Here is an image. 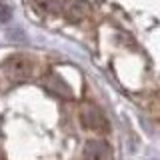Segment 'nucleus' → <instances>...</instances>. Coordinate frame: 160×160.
I'll return each mask as SVG.
<instances>
[{
    "label": "nucleus",
    "instance_id": "1",
    "mask_svg": "<svg viewBox=\"0 0 160 160\" xmlns=\"http://www.w3.org/2000/svg\"><path fill=\"white\" fill-rule=\"evenodd\" d=\"M34 60L28 56V54H12V56H8L4 60L2 64V70L4 74L14 80V82H24V80L32 78L34 74Z\"/></svg>",
    "mask_w": 160,
    "mask_h": 160
},
{
    "label": "nucleus",
    "instance_id": "2",
    "mask_svg": "<svg viewBox=\"0 0 160 160\" xmlns=\"http://www.w3.org/2000/svg\"><path fill=\"white\" fill-rule=\"evenodd\" d=\"M80 122L86 130H92V132H106L108 130L106 116L94 104H82L80 106Z\"/></svg>",
    "mask_w": 160,
    "mask_h": 160
},
{
    "label": "nucleus",
    "instance_id": "3",
    "mask_svg": "<svg viewBox=\"0 0 160 160\" xmlns=\"http://www.w3.org/2000/svg\"><path fill=\"white\" fill-rule=\"evenodd\" d=\"M82 156L84 160H114V152L102 140H90L84 146Z\"/></svg>",
    "mask_w": 160,
    "mask_h": 160
},
{
    "label": "nucleus",
    "instance_id": "4",
    "mask_svg": "<svg viewBox=\"0 0 160 160\" xmlns=\"http://www.w3.org/2000/svg\"><path fill=\"white\" fill-rule=\"evenodd\" d=\"M44 86H46L52 94H56V96H62V98H70V96H72V90L64 84V80L60 78L58 74H50V76L46 78V82H44Z\"/></svg>",
    "mask_w": 160,
    "mask_h": 160
},
{
    "label": "nucleus",
    "instance_id": "5",
    "mask_svg": "<svg viewBox=\"0 0 160 160\" xmlns=\"http://www.w3.org/2000/svg\"><path fill=\"white\" fill-rule=\"evenodd\" d=\"M68 0H36V4L50 14H64Z\"/></svg>",
    "mask_w": 160,
    "mask_h": 160
},
{
    "label": "nucleus",
    "instance_id": "6",
    "mask_svg": "<svg viewBox=\"0 0 160 160\" xmlns=\"http://www.w3.org/2000/svg\"><path fill=\"white\" fill-rule=\"evenodd\" d=\"M10 18V10L6 4H0V22H6V20Z\"/></svg>",
    "mask_w": 160,
    "mask_h": 160
}]
</instances>
